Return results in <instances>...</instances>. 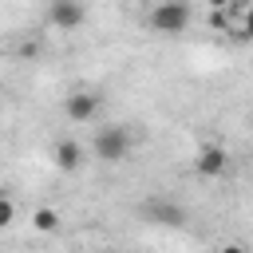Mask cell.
<instances>
[{
    "label": "cell",
    "mask_w": 253,
    "mask_h": 253,
    "mask_svg": "<svg viewBox=\"0 0 253 253\" xmlns=\"http://www.w3.org/2000/svg\"><path fill=\"white\" fill-rule=\"evenodd\" d=\"M126 150H130V134H126L123 126H103V130L95 134V158H103V162H123Z\"/></svg>",
    "instance_id": "obj_2"
},
{
    "label": "cell",
    "mask_w": 253,
    "mask_h": 253,
    "mask_svg": "<svg viewBox=\"0 0 253 253\" xmlns=\"http://www.w3.org/2000/svg\"><path fill=\"white\" fill-rule=\"evenodd\" d=\"M210 24H213V28H225V24H229V16H225V12H217V8H213V16H210Z\"/></svg>",
    "instance_id": "obj_11"
},
{
    "label": "cell",
    "mask_w": 253,
    "mask_h": 253,
    "mask_svg": "<svg viewBox=\"0 0 253 253\" xmlns=\"http://www.w3.org/2000/svg\"><path fill=\"white\" fill-rule=\"evenodd\" d=\"M142 213H146L150 225H166V229L186 225V210H182L178 202H166V198H150V202L142 206Z\"/></svg>",
    "instance_id": "obj_3"
},
{
    "label": "cell",
    "mask_w": 253,
    "mask_h": 253,
    "mask_svg": "<svg viewBox=\"0 0 253 253\" xmlns=\"http://www.w3.org/2000/svg\"><path fill=\"white\" fill-rule=\"evenodd\" d=\"M190 20H194L190 4H178V0L150 8V28H154V32H166V36H174V32H186V28H190Z\"/></svg>",
    "instance_id": "obj_1"
},
{
    "label": "cell",
    "mask_w": 253,
    "mask_h": 253,
    "mask_svg": "<svg viewBox=\"0 0 253 253\" xmlns=\"http://www.w3.org/2000/svg\"><path fill=\"white\" fill-rule=\"evenodd\" d=\"M221 253H249L245 245H237V241H229V245H221Z\"/></svg>",
    "instance_id": "obj_12"
},
{
    "label": "cell",
    "mask_w": 253,
    "mask_h": 253,
    "mask_svg": "<svg viewBox=\"0 0 253 253\" xmlns=\"http://www.w3.org/2000/svg\"><path fill=\"white\" fill-rule=\"evenodd\" d=\"M237 36H241V40H253V8L241 12V28H237Z\"/></svg>",
    "instance_id": "obj_10"
},
{
    "label": "cell",
    "mask_w": 253,
    "mask_h": 253,
    "mask_svg": "<svg viewBox=\"0 0 253 253\" xmlns=\"http://www.w3.org/2000/svg\"><path fill=\"white\" fill-rule=\"evenodd\" d=\"M79 162H83V146L71 142V138H63V142L55 146V166H59V170H75Z\"/></svg>",
    "instance_id": "obj_7"
},
{
    "label": "cell",
    "mask_w": 253,
    "mask_h": 253,
    "mask_svg": "<svg viewBox=\"0 0 253 253\" xmlns=\"http://www.w3.org/2000/svg\"><path fill=\"white\" fill-rule=\"evenodd\" d=\"M47 20H51L55 28L71 32V28H79V24L87 20V8H83V4H75V0H55V4L47 8Z\"/></svg>",
    "instance_id": "obj_6"
},
{
    "label": "cell",
    "mask_w": 253,
    "mask_h": 253,
    "mask_svg": "<svg viewBox=\"0 0 253 253\" xmlns=\"http://www.w3.org/2000/svg\"><path fill=\"white\" fill-rule=\"evenodd\" d=\"M225 166H229V154H225V146H217V142L202 146V150H198V158H194V170H198L202 178H221V174H225Z\"/></svg>",
    "instance_id": "obj_5"
},
{
    "label": "cell",
    "mask_w": 253,
    "mask_h": 253,
    "mask_svg": "<svg viewBox=\"0 0 253 253\" xmlns=\"http://www.w3.org/2000/svg\"><path fill=\"white\" fill-rule=\"evenodd\" d=\"M32 225H36L40 233H55V229H59V213H55L51 206H40V210L32 213Z\"/></svg>",
    "instance_id": "obj_8"
},
{
    "label": "cell",
    "mask_w": 253,
    "mask_h": 253,
    "mask_svg": "<svg viewBox=\"0 0 253 253\" xmlns=\"http://www.w3.org/2000/svg\"><path fill=\"white\" fill-rule=\"evenodd\" d=\"M63 115H67L71 123H91V119L99 115V95H95V91H75V95H67V99H63Z\"/></svg>",
    "instance_id": "obj_4"
},
{
    "label": "cell",
    "mask_w": 253,
    "mask_h": 253,
    "mask_svg": "<svg viewBox=\"0 0 253 253\" xmlns=\"http://www.w3.org/2000/svg\"><path fill=\"white\" fill-rule=\"evenodd\" d=\"M12 221H16V202H12V198H4V194H0V229H8V225H12Z\"/></svg>",
    "instance_id": "obj_9"
}]
</instances>
